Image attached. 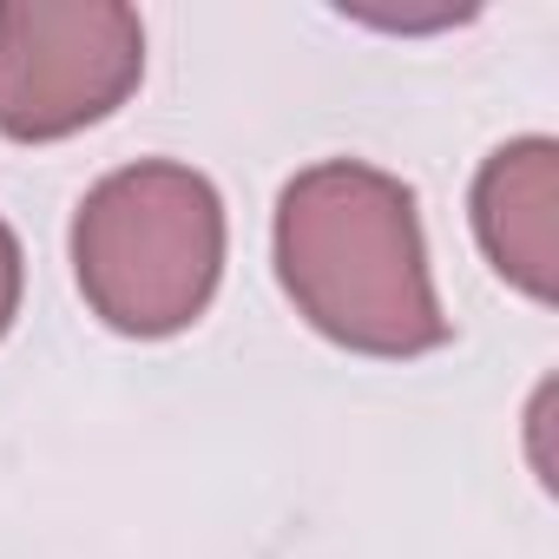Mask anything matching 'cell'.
<instances>
[{"label":"cell","mask_w":559,"mask_h":559,"mask_svg":"<svg viewBox=\"0 0 559 559\" xmlns=\"http://www.w3.org/2000/svg\"><path fill=\"white\" fill-rule=\"evenodd\" d=\"M276 284L297 317L349 356L415 362L454 323L435 297L415 191L362 158H323L276 198Z\"/></svg>","instance_id":"6da1fadb"},{"label":"cell","mask_w":559,"mask_h":559,"mask_svg":"<svg viewBox=\"0 0 559 559\" xmlns=\"http://www.w3.org/2000/svg\"><path fill=\"white\" fill-rule=\"evenodd\" d=\"M224 198L178 158L106 171L73 211V276L86 310L132 336L165 343L191 330L224 284Z\"/></svg>","instance_id":"7a4b0ae2"},{"label":"cell","mask_w":559,"mask_h":559,"mask_svg":"<svg viewBox=\"0 0 559 559\" xmlns=\"http://www.w3.org/2000/svg\"><path fill=\"white\" fill-rule=\"evenodd\" d=\"M139 80L145 27L119 0H0V139H73L112 119Z\"/></svg>","instance_id":"3957f363"},{"label":"cell","mask_w":559,"mask_h":559,"mask_svg":"<svg viewBox=\"0 0 559 559\" xmlns=\"http://www.w3.org/2000/svg\"><path fill=\"white\" fill-rule=\"evenodd\" d=\"M474 237L487 263L533 304H552L559 290V145L552 139H513L474 171Z\"/></svg>","instance_id":"277c9868"},{"label":"cell","mask_w":559,"mask_h":559,"mask_svg":"<svg viewBox=\"0 0 559 559\" xmlns=\"http://www.w3.org/2000/svg\"><path fill=\"white\" fill-rule=\"evenodd\" d=\"M21 290H27V257H21L14 224L0 217V343H8V330H14V317H21Z\"/></svg>","instance_id":"5b68a950"}]
</instances>
